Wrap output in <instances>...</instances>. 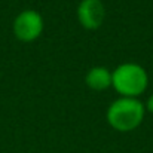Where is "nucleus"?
<instances>
[{
  "mask_svg": "<svg viewBox=\"0 0 153 153\" xmlns=\"http://www.w3.org/2000/svg\"><path fill=\"white\" fill-rule=\"evenodd\" d=\"M149 77L146 70L134 62L120 64L111 73V86L123 97L135 98L147 88Z\"/></svg>",
  "mask_w": 153,
  "mask_h": 153,
  "instance_id": "f257e3e1",
  "label": "nucleus"
},
{
  "mask_svg": "<svg viewBox=\"0 0 153 153\" xmlns=\"http://www.w3.org/2000/svg\"><path fill=\"white\" fill-rule=\"evenodd\" d=\"M43 31V18L36 10H22L13 21V33L21 42H33Z\"/></svg>",
  "mask_w": 153,
  "mask_h": 153,
  "instance_id": "7ed1b4c3",
  "label": "nucleus"
},
{
  "mask_svg": "<svg viewBox=\"0 0 153 153\" xmlns=\"http://www.w3.org/2000/svg\"><path fill=\"white\" fill-rule=\"evenodd\" d=\"M144 117V105L137 98H128L122 97L114 102L107 110V120L108 123L122 132L135 129Z\"/></svg>",
  "mask_w": 153,
  "mask_h": 153,
  "instance_id": "f03ea898",
  "label": "nucleus"
},
{
  "mask_svg": "<svg viewBox=\"0 0 153 153\" xmlns=\"http://www.w3.org/2000/svg\"><path fill=\"white\" fill-rule=\"evenodd\" d=\"M86 85L91 89L102 91L111 86V73L104 67H94L86 74Z\"/></svg>",
  "mask_w": 153,
  "mask_h": 153,
  "instance_id": "39448f33",
  "label": "nucleus"
},
{
  "mask_svg": "<svg viewBox=\"0 0 153 153\" xmlns=\"http://www.w3.org/2000/svg\"><path fill=\"white\" fill-rule=\"evenodd\" d=\"M105 9L101 0H82L77 7V18L86 30H97L104 21Z\"/></svg>",
  "mask_w": 153,
  "mask_h": 153,
  "instance_id": "20e7f679",
  "label": "nucleus"
},
{
  "mask_svg": "<svg viewBox=\"0 0 153 153\" xmlns=\"http://www.w3.org/2000/svg\"><path fill=\"white\" fill-rule=\"evenodd\" d=\"M147 110H150L153 113V94L150 95V98L147 100Z\"/></svg>",
  "mask_w": 153,
  "mask_h": 153,
  "instance_id": "423d86ee",
  "label": "nucleus"
}]
</instances>
